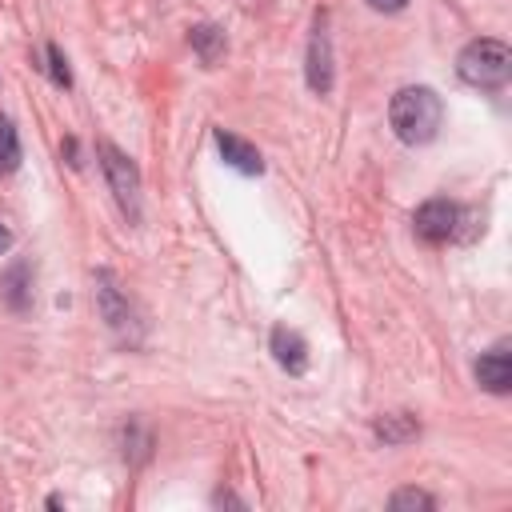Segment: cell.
<instances>
[{
    "label": "cell",
    "mask_w": 512,
    "mask_h": 512,
    "mask_svg": "<svg viewBox=\"0 0 512 512\" xmlns=\"http://www.w3.org/2000/svg\"><path fill=\"white\" fill-rule=\"evenodd\" d=\"M388 508H396V512H408V508H436V500H432L428 492H420V488H400V492L388 500Z\"/></svg>",
    "instance_id": "14"
},
{
    "label": "cell",
    "mask_w": 512,
    "mask_h": 512,
    "mask_svg": "<svg viewBox=\"0 0 512 512\" xmlns=\"http://www.w3.org/2000/svg\"><path fill=\"white\" fill-rule=\"evenodd\" d=\"M272 356H276V364H280L284 372H292V376H300V372L308 368V344H304V336L292 332V328H284V324L272 328Z\"/></svg>",
    "instance_id": "8"
},
{
    "label": "cell",
    "mask_w": 512,
    "mask_h": 512,
    "mask_svg": "<svg viewBox=\"0 0 512 512\" xmlns=\"http://www.w3.org/2000/svg\"><path fill=\"white\" fill-rule=\"evenodd\" d=\"M100 168H104V176H108V188H112L120 212L136 224V220H140V172H136L132 156H124L116 144L104 140V144H100Z\"/></svg>",
    "instance_id": "3"
},
{
    "label": "cell",
    "mask_w": 512,
    "mask_h": 512,
    "mask_svg": "<svg viewBox=\"0 0 512 512\" xmlns=\"http://www.w3.org/2000/svg\"><path fill=\"white\" fill-rule=\"evenodd\" d=\"M440 120H444V104L432 88L424 84H412V88H400L388 104V124L392 132L404 140V144H428L436 140L440 132Z\"/></svg>",
    "instance_id": "1"
},
{
    "label": "cell",
    "mask_w": 512,
    "mask_h": 512,
    "mask_svg": "<svg viewBox=\"0 0 512 512\" xmlns=\"http://www.w3.org/2000/svg\"><path fill=\"white\" fill-rule=\"evenodd\" d=\"M32 284H28V264H12L8 268V276H4V300L16 308V312H24L28 308V300H32V292H28Z\"/></svg>",
    "instance_id": "11"
},
{
    "label": "cell",
    "mask_w": 512,
    "mask_h": 512,
    "mask_svg": "<svg viewBox=\"0 0 512 512\" xmlns=\"http://www.w3.org/2000/svg\"><path fill=\"white\" fill-rule=\"evenodd\" d=\"M192 48H196V56L204 64H216L220 52H224V32L212 28V24H200V28H192Z\"/></svg>",
    "instance_id": "12"
},
{
    "label": "cell",
    "mask_w": 512,
    "mask_h": 512,
    "mask_svg": "<svg viewBox=\"0 0 512 512\" xmlns=\"http://www.w3.org/2000/svg\"><path fill=\"white\" fill-rule=\"evenodd\" d=\"M476 380H480V388H488L496 396H504L512 388V352H508V344H496L476 360Z\"/></svg>",
    "instance_id": "6"
},
{
    "label": "cell",
    "mask_w": 512,
    "mask_h": 512,
    "mask_svg": "<svg viewBox=\"0 0 512 512\" xmlns=\"http://www.w3.org/2000/svg\"><path fill=\"white\" fill-rule=\"evenodd\" d=\"M216 148H220V156H224V164H228V168H236V172H244V176H256V172H264V160H260V152H256L248 140H240L236 132H224V128H216Z\"/></svg>",
    "instance_id": "7"
},
{
    "label": "cell",
    "mask_w": 512,
    "mask_h": 512,
    "mask_svg": "<svg viewBox=\"0 0 512 512\" xmlns=\"http://www.w3.org/2000/svg\"><path fill=\"white\" fill-rule=\"evenodd\" d=\"M20 164V136L8 116H0V172H16Z\"/></svg>",
    "instance_id": "13"
},
{
    "label": "cell",
    "mask_w": 512,
    "mask_h": 512,
    "mask_svg": "<svg viewBox=\"0 0 512 512\" xmlns=\"http://www.w3.org/2000/svg\"><path fill=\"white\" fill-rule=\"evenodd\" d=\"M456 72L464 84L472 88H504L508 76H512V48L504 40H492V36H480L472 44H464V52L456 56Z\"/></svg>",
    "instance_id": "2"
},
{
    "label": "cell",
    "mask_w": 512,
    "mask_h": 512,
    "mask_svg": "<svg viewBox=\"0 0 512 512\" xmlns=\"http://www.w3.org/2000/svg\"><path fill=\"white\" fill-rule=\"evenodd\" d=\"M376 12H400V8H408V0H368Z\"/></svg>",
    "instance_id": "16"
},
{
    "label": "cell",
    "mask_w": 512,
    "mask_h": 512,
    "mask_svg": "<svg viewBox=\"0 0 512 512\" xmlns=\"http://www.w3.org/2000/svg\"><path fill=\"white\" fill-rule=\"evenodd\" d=\"M460 204L436 196V200H424L416 212H412V232L424 240V244H444L460 232Z\"/></svg>",
    "instance_id": "4"
},
{
    "label": "cell",
    "mask_w": 512,
    "mask_h": 512,
    "mask_svg": "<svg viewBox=\"0 0 512 512\" xmlns=\"http://www.w3.org/2000/svg\"><path fill=\"white\" fill-rule=\"evenodd\" d=\"M372 432H376V440H384V444H404V440H412V436L420 432V424H416L408 412H388V416H380V420L372 424Z\"/></svg>",
    "instance_id": "10"
},
{
    "label": "cell",
    "mask_w": 512,
    "mask_h": 512,
    "mask_svg": "<svg viewBox=\"0 0 512 512\" xmlns=\"http://www.w3.org/2000/svg\"><path fill=\"white\" fill-rule=\"evenodd\" d=\"M308 88L320 96L332 88V44H328L324 20H316V32L308 40Z\"/></svg>",
    "instance_id": "5"
},
{
    "label": "cell",
    "mask_w": 512,
    "mask_h": 512,
    "mask_svg": "<svg viewBox=\"0 0 512 512\" xmlns=\"http://www.w3.org/2000/svg\"><path fill=\"white\" fill-rule=\"evenodd\" d=\"M96 284H100V288H96V300H100V312H104L108 328H116L120 336H128V328H132V308H128V300L116 292V284H112L108 272H100Z\"/></svg>",
    "instance_id": "9"
},
{
    "label": "cell",
    "mask_w": 512,
    "mask_h": 512,
    "mask_svg": "<svg viewBox=\"0 0 512 512\" xmlns=\"http://www.w3.org/2000/svg\"><path fill=\"white\" fill-rule=\"evenodd\" d=\"M8 244H12V232H8V228H4V224H0V252H4V248H8Z\"/></svg>",
    "instance_id": "17"
},
{
    "label": "cell",
    "mask_w": 512,
    "mask_h": 512,
    "mask_svg": "<svg viewBox=\"0 0 512 512\" xmlns=\"http://www.w3.org/2000/svg\"><path fill=\"white\" fill-rule=\"evenodd\" d=\"M48 68H52V80H56L60 88H68V84H72V72H68V60L60 56V48H56V44H48Z\"/></svg>",
    "instance_id": "15"
}]
</instances>
